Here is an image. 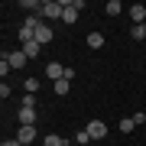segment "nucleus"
<instances>
[{
  "mask_svg": "<svg viewBox=\"0 0 146 146\" xmlns=\"http://www.w3.org/2000/svg\"><path fill=\"white\" fill-rule=\"evenodd\" d=\"M62 13H65V3L62 0H46V3H42V20H62Z\"/></svg>",
  "mask_w": 146,
  "mask_h": 146,
  "instance_id": "f257e3e1",
  "label": "nucleus"
},
{
  "mask_svg": "<svg viewBox=\"0 0 146 146\" xmlns=\"http://www.w3.org/2000/svg\"><path fill=\"white\" fill-rule=\"evenodd\" d=\"M84 130H88V136H91V140H104V136H107V123H101V120H91Z\"/></svg>",
  "mask_w": 146,
  "mask_h": 146,
  "instance_id": "f03ea898",
  "label": "nucleus"
},
{
  "mask_svg": "<svg viewBox=\"0 0 146 146\" xmlns=\"http://www.w3.org/2000/svg\"><path fill=\"white\" fill-rule=\"evenodd\" d=\"M20 127H36V107H20Z\"/></svg>",
  "mask_w": 146,
  "mask_h": 146,
  "instance_id": "7ed1b4c3",
  "label": "nucleus"
},
{
  "mask_svg": "<svg viewBox=\"0 0 146 146\" xmlns=\"http://www.w3.org/2000/svg\"><path fill=\"white\" fill-rule=\"evenodd\" d=\"M130 16H133V26H146V7L143 3H133L130 7Z\"/></svg>",
  "mask_w": 146,
  "mask_h": 146,
  "instance_id": "20e7f679",
  "label": "nucleus"
},
{
  "mask_svg": "<svg viewBox=\"0 0 146 146\" xmlns=\"http://www.w3.org/2000/svg\"><path fill=\"white\" fill-rule=\"evenodd\" d=\"M7 62H10V68H23L29 58H26V52H23V49H16V52H10V55H7Z\"/></svg>",
  "mask_w": 146,
  "mask_h": 146,
  "instance_id": "39448f33",
  "label": "nucleus"
},
{
  "mask_svg": "<svg viewBox=\"0 0 146 146\" xmlns=\"http://www.w3.org/2000/svg\"><path fill=\"white\" fill-rule=\"evenodd\" d=\"M46 75H49L52 81H62V78H65V65H58V62H49V65H46Z\"/></svg>",
  "mask_w": 146,
  "mask_h": 146,
  "instance_id": "423d86ee",
  "label": "nucleus"
},
{
  "mask_svg": "<svg viewBox=\"0 0 146 146\" xmlns=\"http://www.w3.org/2000/svg\"><path fill=\"white\" fill-rule=\"evenodd\" d=\"M36 42H39V46H46V42H52V26H49V23H42V26L36 29Z\"/></svg>",
  "mask_w": 146,
  "mask_h": 146,
  "instance_id": "0eeeda50",
  "label": "nucleus"
},
{
  "mask_svg": "<svg viewBox=\"0 0 146 146\" xmlns=\"http://www.w3.org/2000/svg\"><path fill=\"white\" fill-rule=\"evenodd\" d=\"M62 3H65V13H62V23H68V26H72V23L78 20V10H75V7H72V0H62Z\"/></svg>",
  "mask_w": 146,
  "mask_h": 146,
  "instance_id": "6e6552de",
  "label": "nucleus"
},
{
  "mask_svg": "<svg viewBox=\"0 0 146 146\" xmlns=\"http://www.w3.org/2000/svg\"><path fill=\"white\" fill-rule=\"evenodd\" d=\"M16 140L20 143H33L36 140V127H20V130H16Z\"/></svg>",
  "mask_w": 146,
  "mask_h": 146,
  "instance_id": "1a4fd4ad",
  "label": "nucleus"
},
{
  "mask_svg": "<svg viewBox=\"0 0 146 146\" xmlns=\"http://www.w3.org/2000/svg\"><path fill=\"white\" fill-rule=\"evenodd\" d=\"M23 52H26V58H29V62H33V58H36V55L42 52V46H39L36 39H29V42H23Z\"/></svg>",
  "mask_w": 146,
  "mask_h": 146,
  "instance_id": "9d476101",
  "label": "nucleus"
},
{
  "mask_svg": "<svg viewBox=\"0 0 146 146\" xmlns=\"http://www.w3.org/2000/svg\"><path fill=\"white\" fill-rule=\"evenodd\" d=\"M68 140H62L58 133H49V136H42V146H65Z\"/></svg>",
  "mask_w": 146,
  "mask_h": 146,
  "instance_id": "9b49d317",
  "label": "nucleus"
},
{
  "mask_svg": "<svg viewBox=\"0 0 146 146\" xmlns=\"http://www.w3.org/2000/svg\"><path fill=\"white\" fill-rule=\"evenodd\" d=\"M20 7H23V10H33V13H42V3H39V0H20Z\"/></svg>",
  "mask_w": 146,
  "mask_h": 146,
  "instance_id": "f8f14e48",
  "label": "nucleus"
},
{
  "mask_svg": "<svg viewBox=\"0 0 146 146\" xmlns=\"http://www.w3.org/2000/svg\"><path fill=\"white\" fill-rule=\"evenodd\" d=\"M133 127H136V123H133V117H123V120L117 123V130H120V133H133Z\"/></svg>",
  "mask_w": 146,
  "mask_h": 146,
  "instance_id": "ddd939ff",
  "label": "nucleus"
},
{
  "mask_svg": "<svg viewBox=\"0 0 146 146\" xmlns=\"http://www.w3.org/2000/svg\"><path fill=\"white\" fill-rule=\"evenodd\" d=\"M104 46V36H101V33H91L88 36V49H101Z\"/></svg>",
  "mask_w": 146,
  "mask_h": 146,
  "instance_id": "4468645a",
  "label": "nucleus"
},
{
  "mask_svg": "<svg viewBox=\"0 0 146 146\" xmlns=\"http://www.w3.org/2000/svg\"><path fill=\"white\" fill-rule=\"evenodd\" d=\"M68 91H72V81H65V78H62V81H55V94H58V98H65Z\"/></svg>",
  "mask_w": 146,
  "mask_h": 146,
  "instance_id": "2eb2a0df",
  "label": "nucleus"
},
{
  "mask_svg": "<svg viewBox=\"0 0 146 146\" xmlns=\"http://www.w3.org/2000/svg\"><path fill=\"white\" fill-rule=\"evenodd\" d=\"M107 13H110V16L123 13V3H120V0H107Z\"/></svg>",
  "mask_w": 146,
  "mask_h": 146,
  "instance_id": "dca6fc26",
  "label": "nucleus"
},
{
  "mask_svg": "<svg viewBox=\"0 0 146 146\" xmlns=\"http://www.w3.org/2000/svg\"><path fill=\"white\" fill-rule=\"evenodd\" d=\"M23 88H26V94H36V91H39V78H26Z\"/></svg>",
  "mask_w": 146,
  "mask_h": 146,
  "instance_id": "f3484780",
  "label": "nucleus"
},
{
  "mask_svg": "<svg viewBox=\"0 0 146 146\" xmlns=\"http://www.w3.org/2000/svg\"><path fill=\"white\" fill-rule=\"evenodd\" d=\"M75 143H81V146H84V143H91V136H88V130H78V133H75Z\"/></svg>",
  "mask_w": 146,
  "mask_h": 146,
  "instance_id": "a211bd4d",
  "label": "nucleus"
},
{
  "mask_svg": "<svg viewBox=\"0 0 146 146\" xmlns=\"http://www.w3.org/2000/svg\"><path fill=\"white\" fill-rule=\"evenodd\" d=\"M130 36H133V39H146V26H133Z\"/></svg>",
  "mask_w": 146,
  "mask_h": 146,
  "instance_id": "6ab92c4d",
  "label": "nucleus"
},
{
  "mask_svg": "<svg viewBox=\"0 0 146 146\" xmlns=\"http://www.w3.org/2000/svg\"><path fill=\"white\" fill-rule=\"evenodd\" d=\"M20 107H36V94H26V98H23V104Z\"/></svg>",
  "mask_w": 146,
  "mask_h": 146,
  "instance_id": "aec40b11",
  "label": "nucleus"
},
{
  "mask_svg": "<svg viewBox=\"0 0 146 146\" xmlns=\"http://www.w3.org/2000/svg\"><path fill=\"white\" fill-rule=\"evenodd\" d=\"M0 146H23V143H20V140H3Z\"/></svg>",
  "mask_w": 146,
  "mask_h": 146,
  "instance_id": "412c9836",
  "label": "nucleus"
},
{
  "mask_svg": "<svg viewBox=\"0 0 146 146\" xmlns=\"http://www.w3.org/2000/svg\"><path fill=\"white\" fill-rule=\"evenodd\" d=\"M23 146H33V143H23Z\"/></svg>",
  "mask_w": 146,
  "mask_h": 146,
  "instance_id": "4be33fe9",
  "label": "nucleus"
}]
</instances>
